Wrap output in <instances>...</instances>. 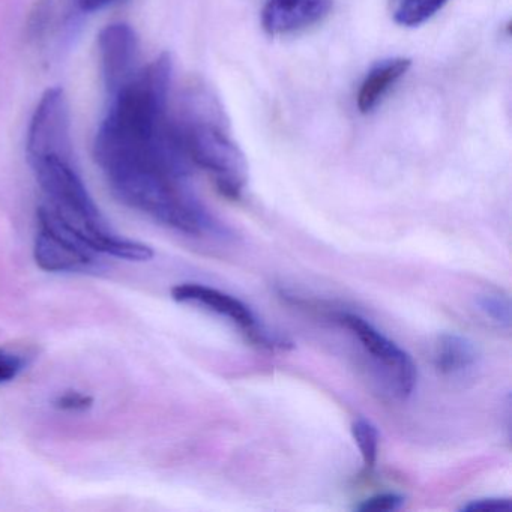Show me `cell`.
Instances as JSON below:
<instances>
[{"label":"cell","instance_id":"cell-12","mask_svg":"<svg viewBox=\"0 0 512 512\" xmlns=\"http://www.w3.org/2000/svg\"><path fill=\"white\" fill-rule=\"evenodd\" d=\"M352 436L361 452L365 469H373L379 455V431L373 422L358 418L352 424Z\"/></svg>","mask_w":512,"mask_h":512},{"label":"cell","instance_id":"cell-18","mask_svg":"<svg viewBox=\"0 0 512 512\" xmlns=\"http://www.w3.org/2000/svg\"><path fill=\"white\" fill-rule=\"evenodd\" d=\"M115 0H76L77 7L86 13H92V11L101 10L106 5L112 4Z\"/></svg>","mask_w":512,"mask_h":512},{"label":"cell","instance_id":"cell-6","mask_svg":"<svg viewBox=\"0 0 512 512\" xmlns=\"http://www.w3.org/2000/svg\"><path fill=\"white\" fill-rule=\"evenodd\" d=\"M337 320L344 328L349 329L350 334L361 343L362 349L371 359L385 370L394 383L395 395L400 398L410 397L418 377L412 356L359 314L340 313Z\"/></svg>","mask_w":512,"mask_h":512},{"label":"cell","instance_id":"cell-15","mask_svg":"<svg viewBox=\"0 0 512 512\" xmlns=\"http://www.w3.org/2000/svg\"><path fill=\"white\" fill-rule=\"evenodd\" d=\"M26 365L28 362H26L25 356L8 349H0V385L17 379L25 370Z\"/></svg>","mask_w":512,"mask_h":512},{"label":"cell","instance_id":"cell-1","mask_svg":"<svg viewBox=\"0 0 512 512\" xmlns=\"http://www.w3.org/2000/svg\"><path fill=\"white\" fill-rule=\"evenodd\" d=\"M31 166L46 194L44 206L100 256L130 262H148L154 257V250L149 245L130 241L113 232L77 173L73 158H38L31 161Z\"/></svg>","mask_w":512,"mask_h":512},{"label":"cell","instance_id":"cell-14","mask_svg":"<svg viewBox=\"0 0 512 512\" xmlns=\"http://www.w3.org/2000/svg\"><path fill=\"white\" fill-rule=\"evenodd\" d=\"M406 499L398 493H379L368 499L362 500L356 509L361 512H392L400 509L404 505Z\"/></svg>","mask_w":512,"mask_h":512},{"label":"cell","instance_id":"cell-8","mask_svg":"<svg viewBox=\"0 0 512 512\" xmlns=\"http://www.w3.org/2000/svg\"><path fill=\"white\" fill-rule=\"evenodd\" d=\"M331 10L332 0H268L263 28L274 37L295 34L322 22Z\"/></svg>","mask_w":512,"mask_h":512},{"label":"cell","instance_id":"cell-11","mask_svg":"<svg viewBox=\"0 0 512 512\" xmlns=\"http://www.w3.org/2000/svg\"><path fill=\"white\" fill-rule=\"evenodd\" d=\"M449 0H398L394 20L404 28H416L436 16Z\"/></svg>","mask_w":512,"mask_h":512},{"label":"cell","instance_id":"cell-13","mask_svg":"<svg viewBox=\"0 0 512 512\" xmlns=\"http://www.w3.org/2000/svg\"><path fill=\"white\" fill-rule=\"evenodd\" d=\"M476 307L490 322L500 328L509 329L512 323V305L508 296L502 293H484L476 299Z\"/></svg>","mask_w":512,"mask_h":512},{"label":"cell","instance_id":"cell-9","mask_svg":"<svg viewBox=\"0 0 512 512\" xmlns=\"http://www.w3.org/2000/svg\"><path fill=\"white\" fill-rule=\"evenodd\" d=\"M481 353L475 341L455 332L437 337L434 344V367L442 376L461 379L478 367Z\"/></svg>","mask_w":512,"mask_h":512},{"label":"cell","instance_id":"cell-17","mask_svg":"<svg viewBox=\"0 0 512 512\" xmlns=\"http://www.w3.org/2000/svg\"><path fill=\"white\" fill-rule=\"evenodd\" d=\"M512 502L509 497H484V499L470 500L461 508L466 512H509Z\"/></svg>","mask_w":512,"mask_h":512},{"label":"cell","instance_id":"cell-5","mask_svg":"<svg viewBox=\"0 0 512 512\" xmlns=\"http://www.w3.org/2000/svg\"><path fill=\"white\" fill-rule=\"evenodd\" d=\"M29 161L46 157L73 158L70 103L62 88L44 92L28 131Z\"/></svg>","mask_w":512,"mask_h":512},{"label":"cell","instance_id":"cell-4","mask_svg":"<svg viewBox=\"0 0 512 512\" xmlns=\"http://www.w3.org/2000/svg\"><path fill=\"white\" fill-rule=\"evenodd\" d=\"M172 298L181 304L199 305L218 316L226 317L257 346L266 347V349L292 347V343L286 338L269 331L247 304L229 293L221 292L214 287L203 286V284L184 283L173 287Z\"/></svg>","mask_w":512,"mask_h":512},{"label":"cell","instance_id":"cell-7","mask_svg":"<svg viewBox=\"0 0 512 512\" xmlns=\"http://www.w3.org/2000/svg\"><path fill=\"white\" fill-rule=\"evenodd\" d=\"M98 52L110 100L124 91L142 70L139 37L127 23H112L100 32Z\"/></svg>","mask_w":512,"mask_h":512},{"label":"cell","instance_id":"cell-2","mask_svg":"<svg viewBox=\"0 0 512 512\" xmlns=\"http://www.w3.org/2000/svg\"><path fill=\"white\" fill-rule=\"evenodd\" d=\"M172 121L190 163L208 172L223 196L239 199L248 181L247 160L227 134L209 95L187 89Z\"/></svg>","mask_w":512,"mask_h":512},{"label":"cell","instance_id":"cell-16","mask_svg":"<svg viewBox=\"0 0 512 512\" xmlns=\"http://www.w3.org/2000/svg\"><path fill=\"white\" fill-rule=\"evenodd\" d=\"M55 407L64 412H85L94 404V398L91 395L83 394L79 391H67L59 395L55 400Z\"/></svg>","mask_w":512,"mask_h":512},{"label":"cell","instance_id":"cell-3","mask_svg":"<svg viewBox=\"0 0 512 512\" xmlns=\"http://www.w3.org/2000/svg\"><path fill=\"white\" fill-rule=\"evenodd\" d=\"M34 257L43 271L55 274L89 272L98 268L100 254L65 226L46 206L38 209Z\"/></svg>","mask_w":512,"mask_h":512},{"label":"cell","instance_id":"cell-10","mask_svg":"<svg viewBox=\"0 0 512 512\" xmlns=\"http://www.w3.org/2000/svg\"><path fill=\"white\" fill-rule=\"evenodd\" d=\"M412 67V61L406 58H391L385 61L377 62L361 83L358 92V109L359 112H373L383 97L388 94L389 89L407 73Z\"/></svg>","mask_w":512,"mask_h":512}]
</instances>
